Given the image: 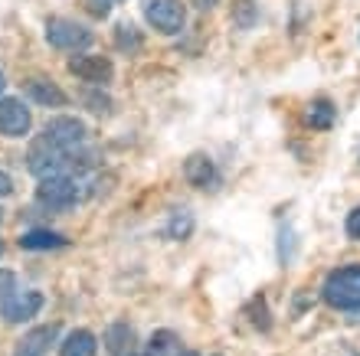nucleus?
I'll use <instances>...</instances> for the list:
<instances>
[{"label": "nucleus", "instance_id": "4", "mask_svg": "<svg viewBox=\"0 0 360 356\" xmlns=\"http://www.w3.org/2000/svg\"><path fill=\"white\" fill-rule=\"evenodd\" d=\"M43 308V294L39 291H10L7 298H0V317L7 324H27Z\"/></svg>", "mask_w": 360, "mask_h": 356}, {"label": "nucleus", "instance_id": "10", "mask_svg": "<svg viewBox=\"0 0 360 356\" xmlns=\"http://www.w3.org/2000/svg\"><path fill=\"white\" fill-rule=\"evenodd\" d=\"M56 340V327L49 324V327H37L30 330L27 337L17 343V350H13V356H46L49 353V343Z\"/></svg>", "mask_w": 360, "mask_h": 356}, {"label": "nucleus", "instance_id": "7", "mask_svg": "<svg viewBox=\"0 0 360 356\" xmlns=\"http://www.w3.org/2000/svg\"><path fill=\"white\" fill-rule=\"evenodd\" d=\"M30 131V108L20 98H0V134L23 138Z\"/></svg>", "mask_w": 360, "mask_h": 356}, {"label": "nucleus", "instance_id": "27", "mask_svg": "<svg viewBox=\"0 0 360 356\" xmlns=\"http://www.w3.org/2000/svg\"><path fill=\"white\" fill-rule=\"evenodd\" d=\"M128 356H134V353H128Z\"/></svg>", "mask_w": 360, "mask_h": 356}, {"label": "nucleus", "instance_id": "8", "mask_svg": "<svg viewBox=\"0 0 360 356\" xmlns=\"http://www.w3.org/2000/svg\"><path fill=\"white\" fill-rule=\"evenodd\" d=\"M69 72L79 75L82 82L92 85H105L112 79V62L105 56H72L69 59Z\"/></svg>", "mask_w": 360, "mask_h": 356}, {"label": "nucleus", "instance_id": "6", "mask_svg": "<svg viewBox=\"0 0 360 356\" xmlns=\"http://www.w3.org/2000/svg\"><path fill=\"white\" fill-rule=\"evenodd\" d=\"M43 134L63 150H79L86 144V124L76 121V118H53Z\"/></svg>", "mask_w": 360, "mask_h": 356}, {"label": "nucleus", "instance_id": "23", "mask_svg": "<svg viewBox=\"0 0 360 356\" xmlns=\"http://www.w3.org/2000/svg\"><path fill=\"white\" fill-rule=\"evenodd\" d=\"M197 7L200 10H210V7H213V0H197Z\"/></svg>", "mask_w": 360, "mask_h": 356}, {"label": "nucleus", "instance_id": "13", "mask_svg": "<svg viewBox=\"0 0 360 356\" xmlns=\"http://www.w3.org/2000/svg\"><path fill=\"white\" fill-rule=\"evenodd\" d=\"M334 114H338V108H334L328 98H314V102L308 105V112H304V121L311 124V128H318V131H328L334 124Z\"/></svg>", "mask_w": 360, "mask_h": 356}, {"label": "nucleus", "instance_id": "22", "mask_svg": "<svg viewBox=\"0 0 360 356\" xmlns=\"http://www.w3.org/2000/svg\"><path fill=\"white\" fill-rule=\"evenodd\" d=\"M10 190H13V180H10L7 173L0 170V199H4V197H10Z\"/></svg>", "mask_w": 360, "mask_h": 356}, {"label": "nucleus", "instance_id": "25", "mask_svg": "<svg viewBox=\"0 0 360 356\" xmlns=\"http://www.w3.org/2000/svg\"><path fill=\"white\" fill-rule=\"evenodd\" d=\"M4 85H7V82H4V72H0V92H4Z\"/></svg>", "mask_w": 360, "mask_h": 356}, {"label": "nucleus", "instance_id": "12", "mask_svg": "<svg viewBox=\"0 0 360 356\" xmlns=\"http://www.w3.org/2000/svg\"><path fill=\"white\" fill-rule=\"evenodd\" d=\"M98 353V343L89 330H72L63 343H59V356H95Z\"/></svg>", "mask_w": 360, "mask_h": 356}, {"label": "nucleus", "instance_id": "15", "mask_svg": "<svg viewBox=\"0 0 360 356\" xmlns=\"http://www.w3.org/2000/svg\"><path fill=\"white\" fill-rule=\"evenodd\" d=\"M27 92L33 95L39 105H66V95L59 92L53 82H46V79H33V82L27 85Z\"/></svg>", "mask_w": 360, "mask_h": 356}, {"label": "nucleus", "instance_id": "2", "mask_svg": "<svg viewBox=\"0 0 360 356\" xmlns=\"http://www.w3.org/2000/svg\"><path fill=\"white\" fill-rule=\"evenodd\" d=\"M82 180L79 177H46L39 180V203L49 209H69L72 203L82 199Z\"/></svg>", "mask_w": 360, "mask_h": 356}, {"label": "nucleus", "instance_id": "26", "mask_svg": "<svg viewBox=\"0 0 360 356\" xmlns=\"http://www.w3.org/2000/svg\"><path fill=\"white\" fill-rule=\"evenodd\" d=\"M0 255H4V245H0Z\"/></svg>", "mask_w": 360, "mask_h": 356}, {"label": "nucleus", "instance_id": "18", "mask_svg": "<svg viewBox=\"0 0 360 356\" xmlns=\"http://www.w3.org/2000/svg\"><path fill=\"white\" fill-rule=\"evenodd\" d=\"M118 46H131V49H138L141 46V39H138V33H134L131 27H118Z\"/></svg>", "mask_w": 360, "mask_h": 356}, {"label": "nucleus", "instance_id": "21", "mask_svg": "<svg viewBox=\"0 0 360 356\" xmlns=\"http://www.w3.org/2000/svg\"><path fill=\"white\" fill-rule=\"evenodd\" d=\"M89 10H92L95 17H105L108 13V0H89Z\"/></svg>", "mask_w": 360, "mask_h": 356}, {"label": "nucleus", "instance_id": "17", "mask_svg": "<svg viewBox=\"0 0 360 356\" xmlns=\"http://www.w3.org/2000/svg\"><path fill=\"white\" fill-rule=\"evenodd\" d=\"M229 17H233V23H236L239 29H252L259 20V10L252 0H233V10H229Z\"/></svg>", "mask_w": 360, "mask_h": 356}, {"label": "nucleus", "instance_id": "9", "mask_svg": "<svg viewBox=\"0 0 360 356\" xmlns=\"http://www.w3.org/2000/svg\"><path fill=\"white\" fill-rule=\"evenodd\" d=\"M184 177L197 190H207V187H213V180H217V167H213V160H210L207 154H193V157H187V164H184Z\"/></svg>", "mask_w": 360, "mask_h": 356}, {"label": "nucleus", "instance_id": "5", "mask_svg": "<svg viewBox=\"0 0 360 356\" xmlns=\"http://www.w3.org/2000/svg\"><path fill=\"white\" fill-rule=\"evenodd\" d=\"M46 39H49V46L76 53V49H86L89 43H92V33H89L86 27L72 23V20H49L46 23Z\"/></svg>", "mask_w": 360, "mask_h": 356}, {"label": "nucleus", "instance_id": "14", "mask_svg": "<svg viewBox=\"0 0 360 356\" xmlns=\"http://www.w3.org/2000/svg\"><path fill=\"white\" fill-rule=\"evenodd\" d=\"M180 353L184 350H180V337L174 330H158L151 343H148V356H180Z\"/></svg>", "mask_w": 360, "mask_h": 356}, {"label": "nucleus", "instance_id": "11", "mask_svg": "<svg viewBox=\"0 0 360 356\" xmlns=\"http://www.w3.org/2000/svg\"><path fill=\"white\" fill-rule=\"evenodd\" d=\"M105 350L112 356L134 353V330L128 324H112V327L105 330Z\"/></svg>", "mask_w": 360, "mask_h": 356}, {"label": "nucleus", "instance_id": "24", "mask_svg": "<svg viewBox=\"0 0 360 356\" xmlns=\"http://www.w3.org/2000/svg\"><path fill=\"white\" fill-rule=\"evenodd\" d=\"M180 356H197V353H193V350H184V353H180Z\"/></svg>", "mask_w": 360, "mask_h": 356}, {"label": "nucleus", "instance_id": "16", "mask_svg": "<svg viewBox=\"0 0 360 356\" xmlns=\"http://www.w3.org/2000/svg\"><path fill=\"white\" fill-rule=\"evenodd\" d=\"M63 245H66V239L56 232H46V229L20 235V249H63Z\"/></svg>", "mask_w": 360, "mask_h": 356}, {"label": "nucleus", "instance_id": "19", "mask_svg": "<svg viewBox=\"0 0 360 356\" xmlns=\"http://www.w3.org/2000/svg\"><path fill=\"white\" fill-rule=\"evenodd\" d=\"M344 229H347V235H351L354 242H360V206L351 209V216H347V225H344Z\"/></svg>", "mask_w": 360, "mask_h": 356}, {"label": "nucleus", "instance_id": "20", "mask_svg": "<svg viewBox=\"0 0 360 356\" xmlns=\"http://www.w3.org/2000/svg\"><path fill=\"white\" fill-rule=\"evenodd\" d=\"M10 291H13V275L0 268V298H7Z\"/></svg>", "mask_w": 360, "mask_h": 356}, {"label": "nucleus", "instance_id": "1", "mask_svg": "<svg viewBox=\"0 0 360 356\" xmlns=\"http://www.w3.org/2000/svg\"><path fill=\"white\" fill-rule=\"evenodd\" d=\"M324 304L334 310H357L360 308V265H344L324 278L321 288Z\"/></svg>", "mask_w": 360, "mask_h": 356}, {"label": "nucleus", "instance_id": "3", "mask_svg": "<svg viewBox=\"0 0 360 356\" xmlns=\"http://www.w3.org/2000/svg\"><path fill=\"white\" fill-rule=\"evenodd\" d=\"M144 20L151 23L158 33H180L184 29V4L180 0H144Z\"/></svg>", "mask_w": 360, "mask_h": 356}]
</instances>
